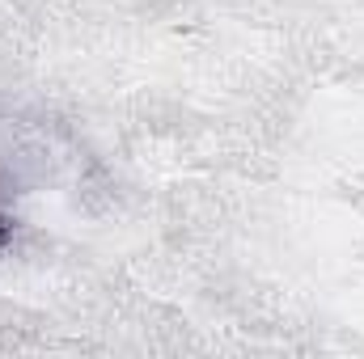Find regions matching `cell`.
<instances>
[{"label": "cell", "mask_w": 364, "mask_h": 359, "mask_svg": "<svg viewBox=\"0 0 364 359\" xmlns=\"http://www.w3.org/2000/svg\"><path fill=\"white\" fill-rule=\"evenodd\" d=\"M9 233H13V224H9V220H4V216H0V245H4V241H9Z\"/></svg>", "instance_id": "1"}]
</instances>
